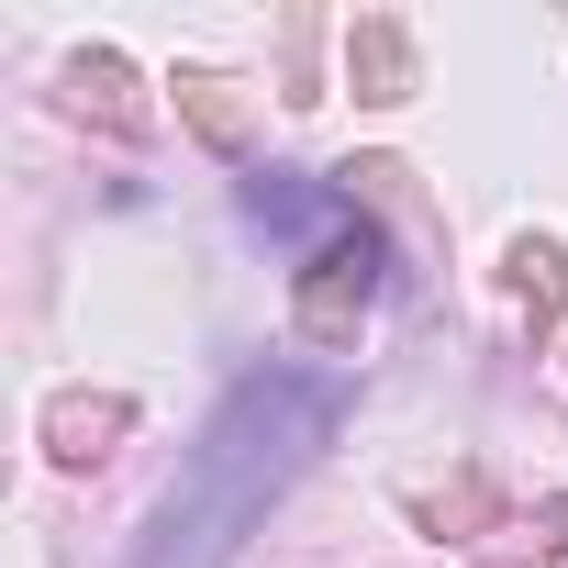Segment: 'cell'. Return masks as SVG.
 Listing matches in <instances>:
<instances>
[{
  "mask_svg": "<svg viewBox=\"0 0 568 568\" xmlns=\"http://www.w3.org/2000/svg\"><path fill=\"white\" fill-rule=\"evenodd\" d=\"M335 413H346V402H335V379H302V368L245 379V390L201 424V446H190L179 490L156 501V524H145L134 568H223V557L256 535V513L313 468V446L335 435Z\"/></svg>",
  "mask_w": 568,
  "mask_h": 568,
  "instance_id": "cell-1",
  "label": "cell"
}]
</instances>
